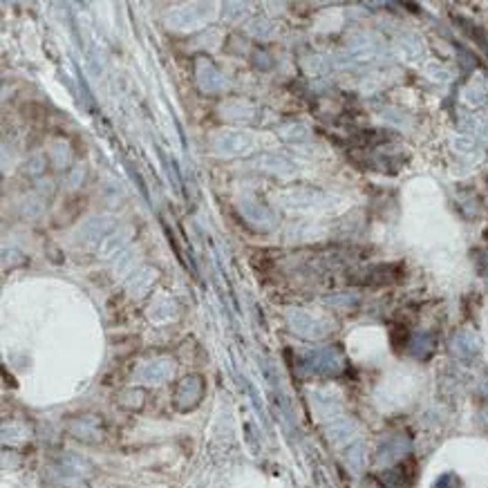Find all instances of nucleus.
Here are the masks:
<instances>
[{"instance_id":"obj_1","label":"nucleus","mask_w":488,"mask_h":488,"mask_svg":"<svg viewBox=\"0 0 488 488\" xmlns=\"http://www.w3.org/2000/svg\"><path fill=\"white\" fill-rule=\"evenodd\" d=\"M381 479H383V484L388 488H405L408 486V477H405V472L401 468H394V470L386 472Z\"/></svg>"}]
</instances>
